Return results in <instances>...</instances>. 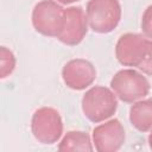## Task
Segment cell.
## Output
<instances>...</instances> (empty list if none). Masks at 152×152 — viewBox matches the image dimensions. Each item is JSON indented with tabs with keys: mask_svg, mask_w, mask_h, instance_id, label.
Instances as JSON below:
<instances>
[{
	"mask_svg": "<svg viewBox=\"0 0 152 152\" xmlns=\"http://www.w3.org/2000/svg\"><path fill=\"white\" fill-rule=\"evenodd\" d=\"M118 102L113 93L104 87H94L88 90L82 100L84 115L93 122H100L112 116Z\"/></svg>",
	"mask_w": 152,
	"mask_h": 152,
	"instance_id": "1",
	"label": "cell"
},
{
	"mask_svg": "<svg viewBox=\"0 0 152 152\" xmlns=\"http://www.w3.org/2000/svg\"><path fill=\"white\" fill-rule=\"evenodd\" d=\"M120 13L118 0H89L87 5L88 21L95 32L112 31L120 20Z\"/></svg>",
	"mask_w": 152,
	"mask_h": 152,
	"instance_id": "2",
	"label": "cell"
},
{
	"mask_svg": "<svg viewBox=\"0 0 152 152\" xmlns=\"http://www.w3.org/2000/svg\"><path fill=\"white\" fill-rule=\"evenodd\" d=\"M116 95L125 102H133L148 94L150 84L147 80L134 70L119 71L110 82Z\"/></svg>",
	"mask_w": 152,
	"mask_h": 152,
	"instance_id": "3",
	"label": "cell"
},
{
	"mask_svg": "<svg viewBox=\"0 0 152 152\" xmlns=\"http://www.w3.org/2000/svg\"><path fill=\"white\" fill-rule=\"evenodd\" d=\"M65 12L53 1L44 0L36 5L33 10V25L37 31L45 36L58 37L63 30V19Z\"/></svg>",
	"mask_w": 152,
	"mask_h": 152,
	"instance_id": "4",
	"label": "cell"
},
{
	"mask_svg": "<svg viewBox=\"0 0 152 152\" xmlns=\"http://www.w3.org/2000/svg\"><path fill=\"white\" fill-rule=\"evenodd\" d=\"M33 135L44 144H52L62 134V121L58 113L51 108L37 110L32 118Z\"/></svg>",
	"mask_w": 152,
	"mask_h": 152,
	"instance_id": "5",
	"label": "cell"
},
{
	"mask_svg": "<svg viewBox=\"0 0 152 152\" xmlns=\"http://www.w3.org/2000/svg\"><path fill=\"white\" fill-rule=\"evenodd\" d=\"M112 129V121L106 125H102L94 129V140L96 144L97 151H115L118 150L125 139V132L120 126L113 134H109Z\"/></svg>",
	"mask_w": 152,
	"mask_h": 152,
	"instance_id": "6",
	"label": "cell"
},
{
	"mask_svg": "<svg viewBox=\"0 0 152 152\" xmlns=\"http://www.w3.org/2000/svg\"><path fill=\"white\" fill-rule=\"evenodd\" d=\"M134 107L137 109H139L140 112H142L145 115L129 118L132 125L141 132H146L150 128H152V100H146V101L139 102V103L134 104Z\"/></svg>",
	"mask_w": 152,
	"mask_h": 152,
	"instance_id": "7",
	"label": "cell"
},
{
	"mask_svg": "<svg viewBox=\"0 0 152 152\" xmlns=\"http://www.w3.org/2000/svg\"><path fill=\"white\" fill-rule=\"evenodd\" d=\"M138 68L140 70H142L144 72L152 75V42H150V40L147 44L146 53H145V56H144V58H142V61Z\"/></svg>",
	"mask_w": 152,
	"mask_h": 152,
	"instance_id": "8",
	"label": "cell"
},
{
	"mask_svg": "<svg viewBox=\"0 0 152 152\" xmlns=\"http://www.w3.org/2000/svg\"><path fill=\"white\" fill-rule=\"evenodd\" d=\"M141 27L145 34L152 38V6L147 7V10L145 11L141 21Z\"/></svg>",
	"mask_w": 152,
	"mask_h": 152,
	"instance_id": "9",
	"label": "cell"
},
{
	"mask_svg": "<svg viewBox=\"0 0 152 152\" xmlns=\"http://www.w3.org/2000/svg\"><path fill=\"white\" fill-rule=\"evenodd\" d=\"M63 4H69V2H72V1H76V0H59Z\"/></svg>",
	"mask_w": 152,
	"mask_h": 152,
	"instance_id": "10",
	"label": "cell"
}]
</instances>
